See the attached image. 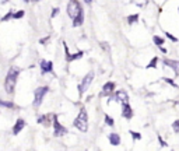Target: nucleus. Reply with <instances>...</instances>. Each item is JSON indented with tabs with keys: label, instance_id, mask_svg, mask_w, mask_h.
Listing matches in <instances>:
<instances>
[{
	"label": "nucleus",
	"instance_id": "f257e3e1",
	"mask_svg": "<svg viewBox=\"0 0 179 151\" xmlns=\"http://www.w3.org/2000/svg\"><path fill=\"white\" fill-rule=\"evenodd\" d=\"M18 74H20V70H18L17 67H10L7 76H6V80H4V90H6V92L10 94V95L14 92Z\"/></svg>",
	"mask_w": 179,
	"mask_h": 151
},
{
	"label": "nucleus",
	"instance_id": "f03ea898",
	"mask_svg": "<svg viewBox=\"0 0 179 151\" xmlns=\"http://www.w3.org/2000/svg\"><path fill=\"white\" fill-rule=\"evenodd\" d=\"M73 125H74V127H77L80 132H84V133H86L87 130H88V119H87L86 109H81V111H80L78 116L74 119V122H73Z\"/></svg>",
	"mask_w": 179,
	"mask_h": 151
},
{
	"label": "nucleus",
	"instance_id": "7ed1b4c3",
	"mask_svg": "<svg viewBox=\"0 0 179 151\" xmlns=\"http://www.w3.org/2000/svg\"><path fill=\"white\" fill-rule=\"evenodd\" d=\"M48 92H49V87H39L35 90V92H34V102H32V105H34V108L35 109H38L39 106H41V103H42V101H44V98H45V95H46Z\"/></svg>",
	"mask_w": 179,
	"mask_h": 151
},
{
	"label": "nucleus",
	"instance_id": "20e7f679",
	"mask_svg": "<svg viewBox=\"0 0 179 151\" xmlns=\"http://www.w3.org/2000/svg\"><path fill=\"white\" fill-rule=\"evenodd\" d=\"M93 80H94V72L87 73L86 77H84V79H83V81H81V84L78 85V94H80V95H83L87 90L90 88L91 83H93Z\"/></svg>",
	"mask_w": 179,
	"mask_h": 151
},
{
	"label": "nucleus",
	"instance_id": "39448f33",
	"mask_svg": "<svg viewBox=\"0 0 179 151\" xmlns=\"http://www.w3.org/2000/svg\"><path fill=\"white\" fill-rule=\"evenodd\" d=\"M81 10L83 8H81V4L78 0H70L67 3V14L70 18H74L78 14V11H81Z\"/></svg>",
	"mask_w": 179,
	"mask_h": 151
},
{
	"label": "nucleus",
	"instance_id": "423d86ee",
	"mask_svg": "<svg viewBox=\"0 0 179 151\" xmlns=\"http://www.w3.org/2000/svg\"><path fill=\"white\" fill-rule=\"evenodd\" d=\"M66 133H69L67 129L60 125V122L57 120V116L55 115L53 116V134L56 136V137H60V136H64Z\"/></svg>",
	"mask_w": 179,
	"mask_h": 151
},
{
	"label": "nucleus",
	"instance_id": "0eeeda50",
	"mask_svg": "<svg viewBox=\"0 0 179 151\" xmlns=\"http://www.w3.org/2000/svg\"><path fill=\"white\" fill-rule=\"evenodd\" d=\"M39 67H41V70H42V74L53 72V63H52L50 60H41Z\"/></svg>",
	"mask_w": 179,
	"mask_h": 151
},
{
	"label": "nucleus",
	"instance_id": "6e6552de",
	"mask_svg": "<svg viewBox=\"0 0 179 151\" xmlns=\"http://www.w3.org/2000/svg\"><path fill=\"white\" fill-rule=\"evenodd\" d=\"M164 64H165V66H169L172 70L175 72V76H179V62H178V60L164 59Z\"/></svg>",
	"mask_w": 179,
	"mask_h": 151
},
{
	"label": "nucleus",
	"instance_id": "1a4fd4ad",
	"mask_svg": "<svg viewBox=\"0 0 179 151\" xmlns=\"http://www.w3.org/2000/svg\"><path fill=\"white\" fill-rule=\"evenodd\" d=\"M122 116L126 118V119H132L133 111H132V106L129 105V102L122 103Z\"/></svg>",
	"mask_w": 179,
	"mask_h": 151
},
{
	"label": "nucleus",
	"instance_id": "9d476101",
	"mask_svg": "<svg viewBox=\"0 0 179 151\" xmlns=\"http://www.w3.org/2000/svg\"><path fill=\"white\" fill-rule=\"evenodd\" d=\"M24 127H25V120L17 119V122L14 123V126H13V129H11V132H13V134H18Z\"/></svg>",
	"mask_w": 179,
	"mask_h": 151
},
{
	"label": "nucleus",
	"instance_id": "9b49d317",
	"mask_svg": "<svg viewBox=\"0 0 179 151\" xmlns=\"http://www.w3.org/2000/svg\"><path fill=\"white\" fill-rule=\"evenodd\" d=\"M113 90H115V83H112V81L106 83V84L104 85V90L101 91V97H105V95L112 94V92H113Z\"/></svg>",
	"mask_w": 179,
	"mask_h": 151
},
{
	"label": "nucleus",
	"instance_id": "f8f14e48",
	"mask_svg": "<svg viewBox=\"0 0 179 151\" xmlns=\"http://www.w3.org/2000/svg\"><path fill=\"white\" fill-rule=\"evenodd\" d=\"M64 50H66V60L67 62H73V60H76V59H80V57H83V52L80 50V52H77V53H74V55H70L69 53V49H67V46L64 45Z\"/></svg>",
	"mask_w": 179,
	"mask_h": 151
},
{
	"label": "nucleus",
	"instance_id": "ddd939ff",
	"mask_svg": "<svg viewBox=\"0 0 179 151\" xmlns=\"http://www.w3.org/2000/svg\"><path fill=\"white\" fill-rule=\"evenodd\" d=\"M84 23V11H78V14L73 18V27H80V25Z\"/></svg>",
	"mask_w": 179,
	"mask_h": 151
},
{
	"label": "nucleus",
	"instance_id": "4468645a",
	"mask_svg": "<svg viewBox=\"0 0 179 151\" xmlns=\"http://www.w3.org/2000/svg\"><path fill=\"white\" fill-rule=\"evenodd\" d=\"M115 99L119 101V102L125 103V102H129V97L126 94V91H117L116 95H115Z\"/></svg>",
	"mask_w": 179,
	"mask_h": 151
},
{
	"label": "nucleus",
	"instance_id": "2eb2a0df",
	"mask_svg": "<svg viewBox=\"0 0 179 151\" xmlns=\"http://www.w3.org/2000/svg\"><path fill=\"white\" fill-rule=\"evenodd\" d=\"M109 141L112 145H119L120 144V136L116 134V133H111L109 134Z\"/></svg>",
	"mask_w": 179,
	"mask_h": 151
},
{
	"label": "nucleus",
	"instance_id": "dca6fc26",
	"mask_svg": "<svg viewBox=\"0 0 179 151\" xmlns=\"http://www.w3.org/2000/svg\"><path fill=\"white\" fill-rule=\"evenodd\" d=\"M0 108H7V109H16V103L11 102V101H4V99H0Z\"/></svg>",
	"mask_w": 179,
	"mask_h": 151
},
{
	"label": "nucleus",
	"instance_id": "f3484780",
	"mask_svg": "<svg viewBox=\"0 0 179 151\" xmlns=\"http://www.w3.org/2000/svg\"><path fill=\"white\" fill-rule=\"evenodd\" d=\"M24 14H25V13H24L23 10H20V11H16V13L13 11V17H11V18H13V20H18V18H23Z\"/></svg>",
	"mask_w": 179,
	"mask_h": 151
},
{
	"label": "nucleus",
	"instance_id": "a211bd4d",
	"mask_svg": "<svg viewBox=\"0 0 179 151\" xmlns=\"http://www.w3.org/2000/svg\"><path fill=\"white\" fill-rule=\"evenodd\" d=\"M11 17H13V10H8V13L6 14V16L1 17L0 21H3V23H4V21H8V20H11Z\"/></svg>",
	"mask_w": 179,
	"mask_h": 151
},
{
	"label": "nucleus",
	"instance_id": "6ab92c4d",
	"mask_svg": "<svg viewBox=\"0 0 179 151\" xmlns=\"http://www.w3.org/2000/svg\"><path fill=\"white\" fill-rule=\"evenodd\" d=\"M153 41H154V43H156L157 46H162V43H164V39L162 38H160V37H154V38H153Z\"/></svg>",
	"mask_w": 179,
	"mask_h": 151
},
{
	"label": "nucleus",
	"instance_id": "aec40b11",
	"mask_svg": "<svg viewBox=\"0 0 179 151\" xmlns=\"http://www.w3.org/2000/svg\"><path fill=\"white\" fill-rule=\"evenodd\" d=\"M48 119H49V115H45V116H39L38 118V123H45V125H49L48 123Z\"/></svg>",
	"mask_w": 179,
	"mask_h": 151
},
{
	"label": "nucleus",
	"instance_id": "412c9836",
	"mask_svg": "<svg viewBox=\"0 0 179 151\" xmlns=\"http://www.w3.org/2000/svg\"><path fill=\"white\" fill-rule=\"evenodd\" d=\"M137 18H139V16H137V14H134V16H129V17H127V21H129V24H133V23H136V21H137Z\"/></svg>",
	"mask_w": 179,
	"mask_h": 151
},
{
	"label": "nucleus",
	"instance_id": "4be33fe9",
	"mask_svg": "<svg viewBox=\"0 0 179 151\" xmlns=\"http://www.w3.org/2000/svg\"><path fill=\"white\" fill-rule=\"evenodd\" d=\"M172 129H173L175 133H178L179 134V120H175V122L172 123Z\"/></svg>",
	"mask_w": 179,
	"mask_h": 151
},
{
	"label": "nucleus",
	"instance_id": "5701e85b",
	"mask_svg": "<svg viewBox=\"0 0 179 151\" xmlns=\"http://www.w3.org/2000/svg\"><path fill=\"white\" fill-rule=\"evenodd\" d=\"M105 122H106V125H108V126H113V122H115V120L112 119L111 116L105 115Z\"/></svg>",
	"mask_w": 179,
	"mask_h": 151
},
{
	"label": "nucleus",
	"instance_id": "b1692460",
	"mask_svg": "<svg viewBox=\"0 0 179 151\" xmlns=\"http://www.w3.org/2000/svg\"><path fill=\"white\" fill-rule=\"evenodd\" d=\"M129 133H130V134H132V137H133V139H136V140H140V139H141V136L137 132H133V130H130Z\"/></svg>",
	"mask_w": 179,
	"mask_h": 151
},
{
	"label": "nucleus",
	"instance_id": "393cba45",
	"mask_svg": "<svg viewBox=\"0 0 179 151\" xmlns=\"http://www.w3.org/2000/svg\"><path fill=\"white\" fill-rule=\"evenodd\" d=\"M157 62H158V57H153V60H151V62H150V64H148L147 67H156Z\"/></svg>",
	"mask_w": 179,
	"mask_h": 151
},
{
	"label": "nucleus",
	"instance_id": "a878e982",
	"mask_svg": "<svg viewBox=\"0 0 179 151\" xmlns=\"http://www.w3.org/2000/svg\"><path fill=\"white\" fill-rule=\"evenodd\" d=\"M57 14H59V8L56 7V8H53V11H52V16H50V17L53 18V17H56Z\"/></svg>",
	"mask_w": 179,
	"mask_h": 151
},
{
	"label": "nucleus",
	"instance_id": "bb28decb",
	"mask_svg": "<svg viewBox=\"0 0 179 151\" xmlns=\"http://www.w3.org/2000/svg\"><path fill=\"white\" fill-rule=\"evenodd\" d=\"M48 41H49V37H46V38H42V39L39 41V43H42V45H45Z\"/></svg>",
	"mask_w": 179,
	"mask_h": 151
},
{
	"label": "nucleus",
	"instance_id": "cd10ccee",
	"mask_svg": "<svg viewBox=\"0 0 179 151\" xmlns=\"http://www.w3.org/2000/svg\"><path fill=\"white\" fill-rule=\"evenodd\" d=\"M167 37H168L169 39H172V41H176V38H175L173 35H171V34H168V32H167Z\"/></svg>",
	"mask_w": 179,
	"mask_h": 151
},
{
	"label": "nucleus",
	"instance_id": "c85d7f7f",
	"mask_svg": "<svg viewBox=\"0 0 179 151\" xmlns=\"http://www.w3.org/2000/svg\"><path fill=\"white\" fill-rule=\"evenodd\" d=\"M8 1H10V0H0V3H1V4H4V3H8Z\"/></svg>",
	"mask_w": 179,
	"mask_h": 151
},
{
	"label": "nucleus",
	"instance_id": "c756f323",
	"mask_svg": "<svg viewBox=\"0 0 179 151\" xmlns=\"http://www.w3.org/2000/svg\"><path fill=\"white\" fill-rule=\"evenodd\" d=\"M84 1H86L87 4H91V3H93V0H84Z\"/></svg>",
	"mask_w": 179,
	"mask_h": 151
},
{
	"label": "nucleus",
	"instance_id": "7c9ffc66",
	"mask_svg": "<svg viewBox=\"0 0 179 151\" xmlns=\"http://www.w3.org/2000/svg\"><path fill=\"white\" fill-rule=\"evenodd\" d=\"M24 3H30V0H23Z\"/></svg>",
	"mask_w": 179,
	"mask_h": 151
},
{
	"label": "nucleus",
	"instance_id": "2f4dec72",
	"mask_svg": "<svg viewBox=\"0 0 179 151\" xmlns=\"http://www.w3.org/2000/svg\"><path fill=\"white\" fill-rule=\"evenodd\" d=\"M34 1H39V0H34Z\"/></svg>",
	"mask_w": 179,
	"mask_h": 151
}]
</instances>
